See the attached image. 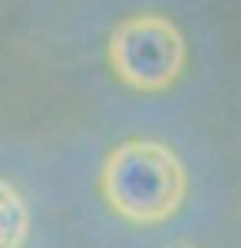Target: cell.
Here are the masks:
<instances>
[{"instance_id":"6da1fadb","label":"cell","mask_w":241,"mask_h":248,"mask_svg":"<svg viewBox=\"0 0 241 248\" xmlns=\"http://www.w3.org/2000/svg\"><path fill=\"white\" fill-rule=\"evenodd\" d=\"M99 192L129 225H162L185 205V166L166 142L122 139L103 162Z\"/></svg>"},{"instance_id":"7a4b0ae2","label":"cell","mask_w":241,"mask_h":248,"mask_svg":"<svg viewBox=\"0 0 241 248\" xmlns=\"http://www.w3.org/2000/svg\"><path fill=\"white\" fill-rule=\"evenodd\" d=\"M119 83L139 93H166L185 70V37L168 17L136 14L116 23L106 46Z\"/></svg>"},{"instance_id":"3957f363","label":"cell","mask_w":241,"mask_h":248,"mask_svg":"<svg viewBox=\"0 0 241 248\" xmlns=\"http://www.w3.org/2000/svg\"><path fill=\"white\" fill-rule=\"evenodd\" d=\"M30 238V209L7 179H0V248H23Z\"/></svg>"},{"instance_id":"277c9868","label":"cell","mask_w":241,"mask_h":248,"mask_svg":"<svg viewBox=\"0 0 241 248\" xmlns=\"http://www.w3.org/2000/svg\"><path fill=\"white\" fill-rule=\"evenodd\" d=\"M168 248H192L188 242H175V245H168Z\"/></svg>"}]
</instances>
